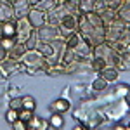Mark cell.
<instances>
[{
  "label": "cell",
  "instance_id": "obj_1",
  "mask_svg": "<svg viewBox=\"0 0 130 130\" xmlns=\"http://www.w3.org/2000/svg\"><path fill=\"white\" fill-rule=\"evenodd\" d=\"M78 33L92 47L106 42V24L97 12H85L80 14L78 19Z\"/></svg>",
  "mask_w": 130,
  "mask_h": 130
},
{
  "label": "cell",
  "instance_id": "obj_2",
  "mask_svg": "<svg viewBox=\"0 0 130 130\" xmlns=\"http://www.w3.org/2000/svg\"><path fill=\"white\" fill-rule=\"evenodd\" d=\"M19 61L26 66V73H30V75H33L35 70H45L47 71V68H49L47 59H45V57L42 56V52H38L37 49H26Z\"/></svg>",
  "mask_w": 130,
  "mask_h": 130
},
{
  "label": "cell",
  "instance_id": "obj_3",
  "mask_svg": "<svg viewBox=\"0 0 130 130\" xmlns=\"http://www.w3.org/2000/svg\"><path fill=\"white\" fill-rule=\"evenodd\" d=\"M37 35H38V40L49 42V43H52L54 40H57V38H64V37L61 35L59 28H57L56 24H50V23L42 24L40 28L37 30Z\"/></svg>",
  "mask_w": 130,
  "mask_h": 130
},
{
  "label": "cell",
  "instance_id": "obj_4",
  "mask_svg": "<svg viewBox=\"0 0 130 130\" xmlns=\"http://www.w3.org/2000/svg\"><path fill=\"white\" fill-rule=\"evenodd\" d=\"M33 31H35V28L30 24L28 18L16 19V42L18 43H26V40L30 38V35Z\"/></svg>",
  "mask_w": 130,
  "mask_h": 130
},
{
  "label": "cell",
  "instance_id": "obj_5",
  "mask_svg": "<svg viewBox=\"0 0 130 130\" xmlns=\"http://www.w3.org/2000/svg\"><path fill=\"white\" fill-rule=\"evenodd\" d=\"M73 50H75V54L78 56V59H92V54H94V47H92L83 37H80V40L73 47Z\"/></svg>",
  "mask_w": 130,
  "mask_h": 130
},
{
  "label": "cell",
  "instance_id": "obj_6",
  "mask_svg": "<svg viewBox=\"0 0 130 130\" xmlns=\"http://www.w3.org/2000/svg\"><path fill=\"white\" fill-rule=\"evenodd\" d=\"M26 18H28V21H30L31 26H33L35 30H38L42 24H45V23H47V12H43V10H40V9L31 7Z\"/></svg>",
  "mask_w": 130,
  "mask_h": 130
},
{
  "label": "cell",
  "instance_id": "obj_7",
  "mask_svg": "<svg viewBox=\"0 0 130 130\" xmlns=\"http://www.w3.org/2000/svg\"><path fill=\"white\" fill-rule=\"evenodd\" d=\"M10 4H12V10H14V19L26 18L31 9L30 0H12Z\"/></svg>",
  "mask_w": 130,
  "mask_h": 130
},
{
  "label": "cell",
  "instance_id": "obj_8",
  "mask_svg": "<svg viewBox=\"0 0 130 130\" xmlns=\"http://www.w3.org/2000/svg\"><path fill=\"white\" fill-rule=\"evenodd\" d=\"M14 19V10L10 0H0V23Z\"/></svg>",
  "mask_w": 130,
  "mask_h": 130
},
{
  "label": "cell",
  "instance_id": "obj_9",
  "mask_svg": "<svg viewBox=\"0 0 130 130\" xmlns=\"http://www.w3.org/2000/svg\"><path fill=\"white\" fill-rule=\"evenodd\" d=\"M99 76H102L108 83H115L118 80V76H120V70L115 68V66H106V68H102L99 71Z\"/></svg>",
  "mask_w": 130,
  "mask_h": 130
},
{
  "label": "cell",
  "instance_id": "obj_10",
  "mask_svg": "<svg viewBox=\"0 0 130 130\" xmlns=\"http://www.w3.org/2000/svg\"><path fill=\"white\" fill-rule=\"evenodd\" d=\"M71 109V102L68 99H64V97H61V99H56L52 104H50V113H66V111Z\"/></svg>",
  "mask_w": 130,
  "mask_h": 130
},
{
  "label": "cell",
  "instance_id": "obj_11",
  "mask_svg": "<svg viewBox=\"0 0 130 130\" xmlns=\"http://www.w3.org/2000/svg\"><path fill=\"white\" fill-rule=\"evenodd\" d=\"M35 49L38 50V52H42V56H43L47 61L52 59V56H54V45H52V43H49V42L38 40V43H37V47H35Z\"/></svg>",
  "mask_w": 130,
  "mask_h": 130
},
{
  "label": "cell",
  "instance_id": "obj_12",
  "mask_svg": "<svg viewBox=\"0 0 130 130\" xmlns=\"http://www.w3.org/2000/svg\"><path fill=\"white\" fill-rule=\"evenodd\" d=\"M59 4H61V0H38L33 7H35V9L43 10V12H50L52 9H56Z\"/></svg>",
  "mask_w": 130,
  "mask_h": 130
},
{
  "label": "cell",
  "instance_id": "obj_13",
  "mask_svg": "<svg viewBox=\"0 0 130 130\" xmlns=\"http://www.w3.org/2000/svg\"><path fill=\"white\" fill-rule=\"evenodd\" d=\"M2 37L16 38V19H10L2 23Z\"/></svg>",
  "mask_w": 130,
  "mask_h": 130
},
{
  "label": "cell",
  "instance_id": "obj_14",
  "mask_svg": "<svg viewBox=\"0 0 130 130\" xmlns=\"http://www.w3.org/2000/svg\"><path fill=\"white\" fill-rule=\"evenodd\" d=\"M101 16V19L104 21V24H109L111 21H115L116 18H118V14H116V10L109 9V7H104V9H101L99 12H97Z\"/></svg>",
  "mask_w": 130,
  "mask_h": 130
},
{
  "label": "cell",
  "instance_id": "obj_15",
  "mask_svg": "<svg viewBox=\"0 0 130 130\" xmlns=\"http://www.w3.org/2000/svg\"><path fill=\"white\" fill-rule=\"evenodd\" d=\"M116 14H118V19L125 21V23H130V0L121 4L118 7V10H116Z\"/></svg>",
  "mask_w": 130,
  "mask_h": 130
},
{
  "label": "cell",
  "instance_id": "obj_16",
  "mask_svg": "<svg viewBox=\"0 0 130 130\" xmlns=\"http://www.w3.org/2000/svg\"><path fill=\"white\" fill-rule=\"evenodd\" d=\"M24 50H26V45H24V43H16L12 49H9V52H7V57H9V59L19 61L21 56L24 54Z\"/></svg>",
  "mask_w": 130,
  "mask_h": 130
},
{
  "label": "cell",
  "instance_id": "obj_17",
  "mask_svg": "<svg viewBox=\"0 0 130 130\" xmlns=\"http://www.w3.org/2000/svg\"><path fill=\"white\" fill-rule=\"evenodd\" d=\"M78 61V56L75 54V50L73 49H66L62 52V57H61V64H64V66H70L73 62H76Z\"/></svg>",
  "mask_w": 130,
  "mask_h": 130
},
{
  "label": "cell",
  "instance_id": "obj_18",
  "mask_svg": "<svg viewBox=\"0 0 130 130\" xmlns=\"http://www.w3.org/2000/svg\"><path fill=\"white\" fill-rule=\"evenodd\" d=\"M95 4H97V0H78V9L82 14L95 12Z\"/></svg>",
  "mask_w": 130,
  "mask_h": 130
},
{
  "label": "cell",
  "instance_id": "obj_19",
  "mask_svg": "<svg viewBox=\"0 0 130 130\" xmlns=\"http://www.w3.org/2000/svg\"><path fill=\"white\" fill-rule=\"evenodd\" d=\"M49 125L50 128H62L64 127V118L61 113H52L49 116Z\"/></svg>",
  "mask_w": 130,
  "mask_h": 130
},
{
  "label": "cell",
  "instance_id": "obj_20",
  "mask_svg": "<svg viewBox=\"0 0 130 130\" xmlns=\"http://www.w3.org/2000/svg\"><path fill=\"white\" fill-rule=\"evenodd\" d=\"M47 75L49 76H62V75H68L66 73V66L64 64H52V66H49L47 68Z\"/></svg>",
  "mask_w": 130,
  "mask_h": 130
},
{
  "label": "cell",
  "instance_id": "obj_21",
  "mask_svg": "<svg viewBox=\"0 0 130 130\" xmlns=\"http://www.w3.org/2000/svg\"><path fill=\"white\" fill-rule=\"evenodd\" d=\"M90 87H92L94 92H104V90L108 89V82L104 80L102 76H97L95 80L92 82V85H90Z\"/></svg>",
  "mask_w": 130,
  "mask_h": 130
},
{
  "label": "cell",
  "instance_id": "obj_22",
  "mask_svg": "<svg viewBox=\"0 0 130 130\" xmlns=\"http://www.w3.org/2000/svg\"><path fill=\"white\" fill-rule=\"evenodd\" d=\"M21 101H23V108H24V109L35 111V108H37L35 97H31V95H23V97H21Z\"/></svg>",
  "mask_w": 130,
  "mask_h": 130
},
{
  "label": "cell",
  "instance_id": "obj_23",
  "mask_svg": "<svg viewBox=\"0 0 130 130\" xmlns=\"http://www.w3.org/2000/svg\"><path fill=\"white\" fill-rule=\"evenodd\" d=\"M5 120H7V123H10V125H12L16 120H19V111L9 108V109H7V113H5Z\"/></svg>",
  "mask_w": 130,
  "mask_h": 130
},
{
  "label": "cell",
  "instance_id": "obj_24",
  "mask_svg": "<svg viewBox=\"0 0 130 130\" xmlns=\"http://www.w3.org/2000/svg\"><path fill=\"white\" fill-rule=\"evenodd\" d=\"M33 116H35V113H33L31 109H24V108H23V109H19V120L26 121V123H30ZM28 128H30V127H28Z\"/></svg>",
  "mask_w": 130,
  "mask_h": 130
},
{
  "label": "cell",
  "instance_id": "obj_25",
  "mask_svg": "<svg viewBox=\"0 0 130 130\" xmlns=\"http://www.w3.org/2000/svg\"><path fill=\"white\" fill-rule=\"evenodd\" d=\"M0 43H2V47L4 49H7V52H9V49H12L18 42H16V38H9V37H0Z\"/></svg>",
  "mask_w": 130,
  "mask_h": 130
},
{
  "label": "cell",
  "instance_id": "obj_26",
  "mask_svg": "<svg viewBox=\"0 0 130 130\" xmlns=\"http://www.w3.org/2000/svg\"><path fill=\"white\" fill-rule=\"evenodd\" d=\"M116 94L121 95V97H128L130 95V85L128 83H120V85L116 87Z\"/></svg>",
  "mask_w": 130,
  "mask_h": 130
},
{
  "label": "cell",
  "instance_id": "obj_27",
  "mask_svg": "<svg viewBox=\"0 0 130 130\" xmlns=\"http://www.w3.org/2000/svg\"><path fill=\"white\" fill-rule=\"evenodd\" d=\"M37 43H38V35H37V30H35L30 35V38L26 40L24 45H26V49H35V47H37Z\"/></svg>",
  "mask_w": 130,
  "mask_h": 130
},
{
  "label": "cell",
  "instance_id": "obj_28",
  "mask_svg": "<svg viewBox=\"0 0 130 130\" xmlns=\"http://www.w3.org/2000/svg\"><path fill=\"white\" fill-rule=\"evenodd\" d=\"M9 108H12V109H23V101H21V97H12L9 102Z\"/></svg>",
  "mask_w": 130,
  "mask_h": 130
},
{
  "label": "cell",
  "instance_id": "obj_29",
  "mask_svg": "<svg viewBox=\"0 0 130 130\" xmlns=\"http://www.w3.org/2000/svg\"><path fill=\"white\" fill-rule=\"evenodd\" d=\"M106 7H109V9H113V10H118V7L121 5V2L120 0H101Z\"/></svg>",
  "mask_w": 130,
  "mask_h": 130
},
{
  "label": "cell",
  "instance_id": "obj_30",
  "mask_svg": "<svg viewBox=\"0 0 130 130\" xmlns=\"http://www.w3.org/2000/svg\"><path fill=\"white\" fill-rule=\"evenodd\" d=\"M37 128H42V130H45V128H50V125H49V120H42V118H38V123H37Z\"/></svg>",
  "mask_w": 130,
  "mask_h": 130
},
{
  "label": "cell",
  "instance_id": "obj_31",
  "mask_svg": "<svg viewBox=\"0 0 130 130\" xmlns=\"http://www.w3.org/2000/svg\"><path fill=\"white\" fill-rule=\"evenodd\" d=\"M5 59H7V49H4L0 43V62H4Z\"/></svg>",
  "mask_w": 130,
  "mask_h": 130
},
{
  "label": "cell",
  "instance_id": "obj_32",
  "mask_svg": "<svg viewBox=\"0 0 130 130\" xmlns=\"http://www.w3.org/2000/svg\"><path fill=\"white\" fill-rule=\"evenodd\" d=\"M5 78H7V73H5V71H4V68L0 66V82L5 80Z\"/></svg>",
  "mask_w": 130,
  "mask_h": 130
},
{
  "label": "cell",
  "instance_id": "obj_33",
  "mask_svg": "<svg viewBox=\"0 0 130 130\" xmlns=\"http://www.w3.org/2000/svg\"><path fill=\"white\" fill-rule=\"evenodd\" d=\"M125 125H127V128H130V120L127 121V123H125Z\"/></svg>",
  "mask_w": 130,
  "mask_h": 130
},
{
  "label": "cell",
  "instance_id": "obj_34",
  "mask_svg": "<svg viewBox=\"0 0 130 130\" xmlns=\"http://www.w3.org/2000/svg\"><path fill=\"white\" fill-rule=\"evenodd\" d=\"M0 37H2V23H0Z\"/></svg>",
  "mask_w": 130,
  "mask_h": 130
},
{
  "label": "cell",
  "instance_id": "obj_35",
  "mask_svg": "<svg viewBox=\"0 0 130 130\" xmlns=\"http://www.w3.org/2000/svg\"><path fill=\"white\" fill-rule=\"evenodd\" d=\"M120 2H121V4H123V2H127V0H120Z\"/></svg>",
  "mask_w": 130,
  "mask_h": 130
},
{
  "label": "cell",
  "instance_id": "obj_36",
  "mask_svg": "<svg viewBox=\"0 0 130 130\" xmlns=\"http://www.w3.org/2000/svg\"><path fill=\"white\" fill-rule=\"evenodd\" d=\"M128 113H130V109H128Z\"/></svg>",
  "mask_w": 130,
  "mask_h": 130
},
{
  "label": "cell",
  "instance_id": "obj_37",
  "mask_svg": "<svg viewBox=\"0 0 130 130\" xmlns=\"http://www.w3.org/2000/svg\"><path fill=\"white\" fill-rule=\"evenodd\" d=\"M10 2H12V0H10Z\"/></svg>",
  "mask_w": 130,
  "mask_h": 130
}]
</instances>
